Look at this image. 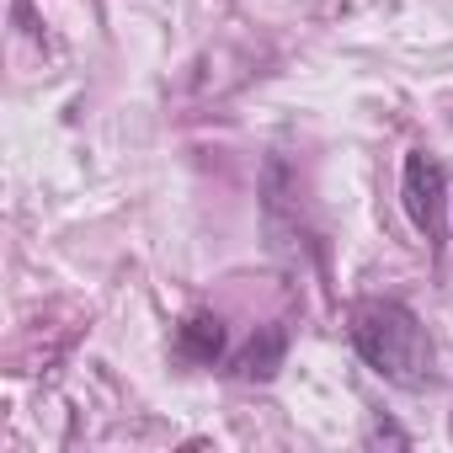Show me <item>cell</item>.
I'll return each instance as SVG.
<instances>
[{
  "mask_svg": "<svg viewBox=\"0 0 453 453\" xmlns=\"http://www.w3.org/2000/svg\"><path fill=\"white\" fill-rule=\"evenodd\" d=\"M283 357H288V331H283V326H262V331L246 342V352L235 357V373L267 384V379L283 368Z\"/></svg>",
  "mask_w": 453,
  "mask_h": 453,
  "instance_id": "3",
  "label": "cell"
},
{
  "mask_svg": "<svg viewBox=\"0 0 453 453\" xmlns=\"http://www.w3.org/2000/svg\"><path fill=\"white\" fill-rule=\"evenodd\" d=\"M347 336H352V347H357V357L379 373V379H389V384H400V389H426L437 373V352H432V336H426V326L416 320V310L411 304H400V299H357L352 304V315H347Z\"/></svg>",
  "mask_w": 453,
  "mask_h": 453,
  "instance_id": "1",
  "label": "cell"
},
{
  "mask_svg": "<svg viewBox=\"0 0 453 453\" xmlns=\"http://www.w3.org/2000/svg\"><path fill=\"white\" fill-rule=\"evenodd\" d=\"M176 347L192 363H219L224 357V320L219 315H187L176 331Z\"/></svg>",
  "mask_w": 453,
  "mask_h": 453,
  "instance_id": "4",
  "label": "cell"
},
{
  "mask_svg": "<svg viewBox=\"0 0 453 453\" xmlns=\"http://www.w3.org/2000/svg\"><path fill=\"white\" fill-rule=\"evenodd\" d=\"M400 203H405V219L416 224V235L432 246V257H442L448 246V171L432 150H411L405 155V171H400Z\"/></svg>",
  "mask_w": 453,
  "mask_h": 453,
  "instance_id": "2",
  "label": "cell"
}]
</instances>
